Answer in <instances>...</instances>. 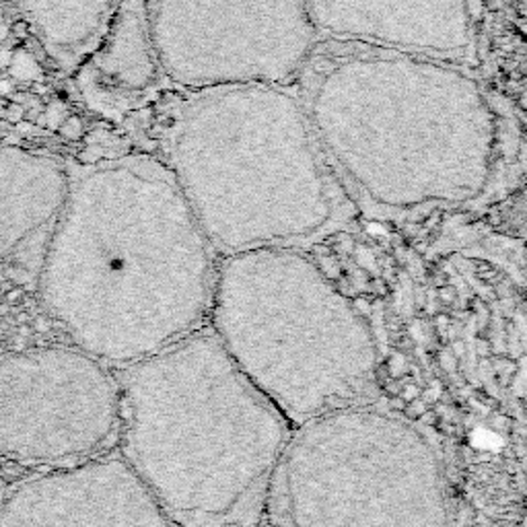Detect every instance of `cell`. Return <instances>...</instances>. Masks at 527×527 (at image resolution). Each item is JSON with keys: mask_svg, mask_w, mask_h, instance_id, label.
<instances>
[{"mask_svg": "<svg viewBox=\"0 0 527 527\" xmlns=\"http://www.w3.org/2000/svg\"><path fill=\"white\" fill-rule=\"evenodd\" d=\"M295 91L358 215L404 221L480 202L523 161V126L466 66L319 40Z\"/></svg>", "mask_w": 527, "mask_h": 527, "instance_id": "obj_1", "label": "cell"}, {"mask_svg": "<svg viewBox=\"0 0 527 527\" xmlns=\"http://www.w3.org/2000/svg\"><path fill=\"white\" fill-rule=\"evenodd\" d=\"M218 255L171 171L146 151L83 165L42 262L48 316L122 369L207 326Z\"/></svg>", "mask_w": 527, "mask_h": 527, "instance_id": "obj_2", "label": "cell"}, {"mask_svg": "<svg viewBox=\"0 0 527 527\" xmlns=\"http://www.w3.org/2000/svg\"><path fill=\"white\" fill-rule=\"evenodd\" d=\"M134 144L171 171L218 260L307 250L358 217L292 85L170 89Z\"/></svg>", "mask_w": 527, "mask_h": 527, "instance_id": "obj_3", "label": "cell"}, {"mask_svg": "<svg viewBox=\"0 0 527 527\" xmlns=\"http://www.w3.org/2000/svg\"><path fill=\"white\" fill-rule=\"evenodd\" d=\"M120 456L173 527H262L292 424L204 326L116 369Z\"/></svg>", "mask_w": 527, "mask_h": 527, "instance_id": "obj_4", "label": "cell"}, {"mask_svg": "<svg viewBox=\"0 0 527 527\" xmlns=\"http://www.w3.org/2000/svg\"><path fill=\"white\" fill-rule=\"evenodd\" d=\"M207 326L292 427L375 400V332L305 250L264 247L218 260Z\"/></svg>", "mask_w": 527, "mask_h": 527, "instance_id": "obj_5", "label": "cell"}, {"mask_svg": "<svg viewBox=\"0 0 527 527\" xmlns=\"http://www.w3.org/2000/svg\"><path fill=\"white\" fill-rule=\"evenodd\" d=\"M266 515L274 527H451L448 476L412 421L361 402L292 427Z\"/></svg>", "mask_w": 527, "mask_h": 527, "instance_id": "obj_6", "label": "cell"}, {"mask_svg": "<svg viewBox=\"0 0 527 527\" xmlns=\"http://www.w3.org/2000/svg\"><path fill=\"white\" fill-rule=\"evenodd\" d=\"M171 89L292 85L319 42L305 0H143Z\"/></svg>", "mask_w": 527, "mask_h": 527, "instance_id": "obj_7", "label": "cell"}, {"mask_svg": "<svg viewBox=\"0 0 527 527\" xmlns=\"http://www.w3.org/2000/svg\"><path fill=\"white\" fill-rule=\"evenodd\" d=\"M120 430L118 375L77 347L0 361V456L33 464L97 458Z\"/></svg>", "mask_w": 527, "mask_h": 527, "instance_id": "obj_8", "label": "cell"}, {"mask_svg": "<svg viewBox=\"0 0 527 527\" xmlns=\"http://www.w3.org/2000/svg\"><path fill=\"white\" fill-rule=\"evenodd\" d=\"M319 40L437 58L480 70L482 0H305Z\"/></svg>", "mask_w": 527, "mask_h": 527, "instance_id": "obj_9", "label": "cell"}, {"mask_svg": "<svg viewBox=\"0 0 527 527\" xmlns=\"http://www.w3.org/2000/svg\"><path fill=\"white\" fill-rule=\"evenodd\" d=\"M0 527H173L120 456L64 466L13 490Z\"/></svg>", "mask_w": 527, "mask_h": 527, "instance_id": "obj_10", "label": "cell"}, {"mask_svg": "<svg viewBox=\"0 0 527 527\" xmlns=\"http://www.w3.org/2000/svg\"><path fill=\"white\" fill-rule=\"evenodd\" d=\"M170 89L143 0H124L104 40L80 66V97L95 120L134 143L136 128Z\"/></svg>", "mask_w": 527, "mask_h": 527, "instance_id": "obj_11", "label": "cell"}, {"mask_svg": "<svg viewBox=\"0 0 527 527\" xmlns=\"http://www.w3.org/2000/svg\"><path fill=\"white\" fill-rule=\"evenodd\" d=\"M3 118L11 124V126H21L27 120V107L21 104V101L13 99L9 104L5 106V112H3Z\"/></svg>", "mask_w": 527, "mask_h": 527, "instance_id": "obj_12", "label": "cell"}, {"mask_svg": "<svg viewBox=\"0 0 527 527\" xmlns=\"http://www.w3.org/2000/svg\"><path fill=\"white\" fill-rule=\"evenodd\" d=\"M9 32H11L13 38H17L19 42H27L29 32H32V25H29V21H25V19H17V21H13Z\"/></svg>", "mask_w": 527, "mask_h": 527, "instance_id": "obj_13", "label": "cell"}, {"mask_svg": "<svg viewBox=\"0 0 527 527\" xmlns=\"http://www.w3.org/2000/svg\"><path fill=\"white\" fill-rule=\"evenodd\" d=\"M19 295H21V291H17V289H14V291H11V292H9V295H6V299H9V305H11V303H14V301H17V299H19Z\"/></svg>", "mask_w": 527, "mask_h": 527, "instance_id": "obj_14", "label": "cell"}, {"mask_svg": "<svg viewBox=\"0 0 527 527\" xmlns=\"http://www.w3.org/2000/svg\"><path fill=\"white\" fill-rule=\"evenodd\" d=\"M6 35H9V27L6 25H0V42H3Z\"/></svg>", "mask_w": 527, "mask_h": 527, "instance_id": "obj_15", "label": "cell"}, {"mask_svg": "<svg viewBox=\"0 0 527 527\" xmlns=\"http://www.w3.org/2000/svg\"><path fill=\"white\" fill-rule=\"evenodd\" d=\"M17 321H19V324H27L29 316H27V313H21V316H17Z\"/></svg>", "mask_w": 527, "mask_h": 527, "instance_id": "obj_16", "label": "cell"}]
</instances>
